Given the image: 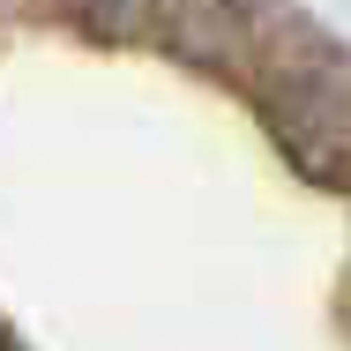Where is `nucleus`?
I'll return each instance as SVG.
<instances>
[{"mask_svg": "<svg viewBox=\"0 0 351 351\" xmlns=\"http://www.w3.org/2000/svg\"><path fill=\"white\" fill-rule=\"evenodd\" d=\"M0 351H8V344H0Z\"/></svg>", "mask_w": 351, "mask_h": 351, "instance_id": "3", "label": "nucleus"}, {"mask_svg": "<svg viewBox=\"0 0 351 351\" xmlns=\"http://www.w3.org/2000/svg\"><path fill=\"white\" fill-rule=\"evenodd\" d=\"M142 15H157V0H90V23H105V30H128Z\"/></svg>", "mask_w": 351, "mask_h": 351, "instance_id": "2", "label": "nucleus"}, {"mask_svg": "<svg viewBox=\"0 0 351 351\" xmlns=\"http://www.w3.org/2000/svg\"><path fill=\"white\" fill-rule=\"evenodd\" d=\"M262 112H269L277 149L314 187L351 195V68L344 60L284 68L277 82H269V97H262Z\"/></svg>", "mask_w": 351, "mask_h": 351, "instance_id": "1", "label": "nucleus"}]
</instances>
